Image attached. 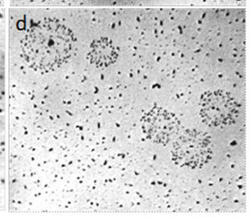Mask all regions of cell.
<instances>
[{
    "mask_svg": "<svg viewBox=\"0 0 250 217\" xmlns=\"http://www.w3.org/2000/svg\"><path fill=\"white\" fill-rule=\"evenodd\" d=\"M212 156L209 135L195 128L185 129L172 145V160L181 167L201 168L210 161Z\"/></svg>",
    "mask_w": 250,
    "mask_h": 217,
    "instance_id": "7a4b0ae2",
    "label": "cell"
},
{
    "mask_svg": "<svg viewBox=\"0 0 250 217\" xmlns=\"http://www.w3.org/2000/svg\"><path fill=\"white\" fill-rule=\"evenodd\" d=\"M76 42L72 30L60 20L46 18L32 23L21 39V53L37 71L50 72L71 57Z\"/></svg>",
    "mask_w": 250,
    "mask_h": 217,
    "instance_id": "6da1fadb",
    "label": "cell"
},
{
    "mask_svg": "<svg viewBox=\"0 0 250 217\" xmlns=\"http://www.w3.org/2000/svg\"><path fill=\"white\" fill-rule=\"evenodd\" d=\"M119 58V50L112 41L101 38L93 41L86 55L87 60L98 67H107L114 64Z\"/></svg>",
    "mask_w": 250,
    "mask_h": 217,
    "instance_id": "5b68a950",
    "label": "cell"
},
{
    "mask_svg": "<svg viewBox=\"0 0 250 217\" xmlns=\"http://www.w3.org/2000/svg\"><path fill=\"white\" fill-rule=\"evenodd\" d=\"M239 109L237 100L223 90L208 91L200 99V118L210 127L234 124L238 118Z\"/></svg>",
    "mask_w": 250,
    "mask_h": 217,
    "instance_id": "3957f363",
    "label": "cell"
},
{
    "mask_svg": "<svg viewBox=\"0 0 250 217\" xmlns=\"http://www.w3.org/2000/svg\"><path fill=\"white\" fill-rule=\"evenodd\" d=\"M146 138L155 144L167 145L180 130V121L175 114L162 107H154L140 120Z\"/></svg>",
    "mask_w": 250,
    "mask_h": 217,
    "instance_id": "277c9868",
    "label": "cell"
}]
</instances>
